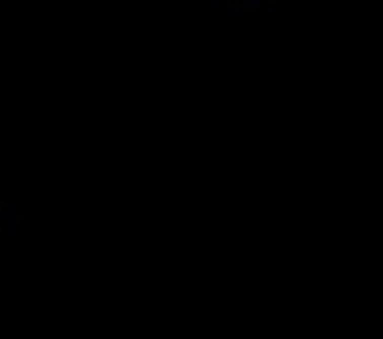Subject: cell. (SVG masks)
<instances>
[{"instance_id": "1", "label": "cell", "mask_w": 383, "mask_h": 339, "mask_svg": "<svg viewBox=\"0 0 383 339\" xmlns=\"http://www.w3.org/2000/svg\"><path fill=\"white\" fill-rule=\"evenodd\" d=\"M0 229H3V208H0Z\"/></svg>"}, {"instance_id": "2", "label": "cell", "mask_w": 383, "mask_h": 339, "mask_svg": "<svg viewBox=\"0 0 383 339\" xmlns=\"http://www.w3.org/2000/svg\"><path fill=\"white\" fill-rule=\"evenodd\" d=\"M239 3H244V0H239Z\"/></svg>"}]
</instances>
